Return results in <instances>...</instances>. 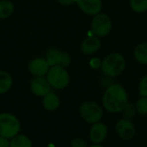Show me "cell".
I'll return each instance as SVG.
<instances>
[{"label":"cell","mask_w":147,"mask_h":147,"mask_svg":"<svg viewBox=\"0 0 147 147\" xmlns=\"http://www.w3.org/2000/svg\"><path fill=\"white\" fill-rule=\"evenodd\" d=\"M102 103L104 108L111 113L122 111L128 103V97L125 89L118 84H111L103 94Z\"/></svg>","instance_id":"cell-1"},{"label":"cell","mask_w":147,"mask_h":147,"mask_svg":"<svg viewBox=\"0 0 147 147\" xmlns=\"http://www.w3.org/2000/svg\"><path fill=\"white\" fill-rule=\"evenodd\" d=\"M126 67L125 58L118 53H114L108 55L101 65V69L105 76L115 78L122 73Z\"/></svg>","instance_id":"cell-2"},{"label":"cell","mask_w":147,"mask_h":147,"mask_svg":"<svg viewBox=\"0 0 147 147\" xmlns=\"http://www.w3.org/2000/svg\"><path fill=\"white\" fill-rule=\"evenodd\" d=\"M21 130L20 121L9 113L0 114V136L11 140Z\"/></svg>","instance_id":"cell-3"},{"label":"cell","mask_w":147,"mask_h":147,"mask_svg":"<svg viewBox=\"0 0 147 147\" xmlns=\"http://www.w3.org/2000/svg\"><path fill=\"white\" fill-rule=\"evenodd\" d=\"M47 79L49 82L51 87L61 90L65 88L70 82V77L65 67L59 65L51 66L47 74Z\"/></svg>","instance_id":"cell-4"},{"label":"cell","mask_w":147,"mask_h":147,"mask_svg":"<svg viewBox=\"0 0 147 147\" xmlns=\"http://www.w3.org/2000/svg\"><path fill=\"white\" fill-rule=\"evenodd\" d=\"M112 28V22L110 17L104 13L96 15L91 22L92 33L97 37H103L109 34Z\"/></svg>","instance_id":"cell-5"},{"label":"cell","mask_w":147,"mask_h":147,"mask_svg":"<svg viewBox=\"0 0 147 147\" xmlns=\"http://www.w3.org/2000/svg\"><path fill=\"white\" fill-rule=\"evenodd\" d=\"M82 118L90 124L98 122L102 117V110L98 104L93 102H85L80 106Z\"/></svg>","instance_id":"cell-6"},{"label":"cell","mask_w":147,"mask_h":147,"mask_svg":"<svg viewBox=\"0 0 147 147\" xmlns=\"http://www.w3.org/2000/svg\"><path fill=\"white\" fill-rule=\"evenodd\" d=\"M45 59H47L50 66L59 65L65 68L70 65L71 60L69 53L61 52L56 48H50L49 50H47Z\"/></svg>","instance_id":"cell-7"},{"label":"cell","mask_w":147,"mask_h":147,"mask_svg":"<svg viewBox=\"0 0 147 147\" xmlns=\"http://www.w3.org/2000/svg\"><path fill=\"white\" fill-rule=\"evenodd\" d=\"M32 92L37 96H44L51 90V85L44 77H34L30 83Z\"/></svg>","instance_id":"cell-8"},{"label":"cell","mask_w":147,"mask_h":147,"mask_svg":"<svg viewBox=\"0 0 147 147\" xmlns=\"http://www.w3.org/2000/svg\"><path fill=\"white\" fill-rule=\"evenodd\" d=\"M50 65L46 59L36 58L30 61L28 65V70L34 77H44L47 74Z\"/></svg>","instance_id":"cell-9"},{"label":"cell","mask_w":147,"mask_h":147,"mask_svg":"<svg viewBox=\"0 0 147 147\" xmlns=\"http://www.w3.org/2000/svg\"><path fill=\"white\" fill-rule=\"evenodd\" d=\"M116 132L118 135L125 140H130L135 135L134 126L128 119H123L117 122Z\"/></svg>","instance_id":"cell-10"},{"label":"cell","mask_w":147,"mask_h":147,"mask_svg":"<svg viewBox=\"0 0 147 147\" xmlns=\"http://www.w3.org/2000/svg\"><path fill=\"white\" fill-rule=\"evenodd\" d=\"M76 3L82 11L90 16H96L102 9L101 0H76Z\"/></svg>","instance_id":"cell-11"},{"label":"cell","mask_w":147,"mask_h":147,"mask_svg":"<svg viewBox=\"0 0 147 147\" xmlns=\"http://www.w3.org/2000/svg\"><path fill=\"white\" fill-rule=\"evenodd\" d=\"M107 133H108V129L105 124L96 122L92 126L90 129V139L95 144H100L106 139Z\"/></svg>","instance_id":"cell-12"},{"label":"cell","mask_w":147,"mask_h":147,"mask_svg":"<svg viewBox=\"0 0 147 147\" xmlns=\"http://www.w3.org/2000/svg\"><path fill=\"white\" fill-rule=\"evenodd\" d=\"M101 47V41L97 36H89L81 44V50L84 54H92Z\"/></svg>","instance_id":"cell-13"},{"label":"cell","mask_w":147,"mask_h":147,"mask_svg":"<svg viewBox=\"0 0 147 147\" xmlns=\"http://www.w3.org/2000/svg\"><path fill=\"white\" fill-rule=\"evenodd\" d=\"M42 104L46 110L54 111L59 106V98L55 93H53L50 91L48 94L43 96Z\"/></svg>","instance_id":"cell-14"},{"label":"cell","mask_w":147,"mask_h":147,"mask_svg":"<svg viewBox=\"0 0 147 147\" xmlns=\"http://www.w3.org/2000/svg\"><path fill=\"white\" fill-rule=\"evenodd\" d=\"M13 85V79L10 74L5 71H0V95L10 90Z\"/></svg>","instance_id":"cell-15"},{"label":"cell","mask_w":147,"mask_h":147,"mask_svg":"<svg viewBox=\"0 0 147 147\" xmlns=\"http://www.w3.org/2000/svg\"><path fill=\"white\" fill-rule=\"evenodd\" d=\"M9 147H33V144L26 135L17 134L9 140Z\"/></svg>","instance_id":"cell-16"},{"label":"cell","mask_w":147,"mask_h":147,"mask_svg":"<svg viewBox=\"0 0 147 147\" xmlns=\"http://www.w3.org/2000/svg\"><path fill=\"white\" fill-rule=\"evenodd\" d=\"M136 60L143 65H147V43H140L134 49Z\"/></svg>","instance_id":"cell-17"},{"label":"cell","mask_w":147,"mask_h":147,"mask_svg":"<svg viewBox=\"0 0 147 147\" xmlns=\"http://www.w3.org/2000/svg\"><path fill=\"white\" fill-rule=\"evenodd\" d=\"M14 12V4L9 0L0 1V19L10 16Z\"/></svg>","instance_id":"cell-18"},{"label":"cell","mask_w":147,"mask_h":147,"mask_svg":"<svg viewBox=\"0 0 147 147\" xmlns=\"http://www.w3.org/2000/svg\"><path fill=\"white\" fill-rule=\"evenodd\" d=\"M130 6L135 12H145L147 10V0H130Z\"/></svg>","instance_id":"cell-19"},{"label":"cell","mask_w":147,"mask_h":147,"mask_svg":"<svg viewBox=\"0 0 147 147\" xmlns=\"http://www.w3.org/2000/svg\"><path fill=\"white\" fill-rule=\"evenodd\" d=\"M136 109L137 111L141 115H146L147 114V97L142 96L137 103H136Z\"/></svg>","instance_id":"cell-20"},{"label":"cell","mask_w":147,"mask_h":147,"mask_svg":"<svg viewBox=\"0 0 147 147\" xmlns=\"http://www.w3.org/2000/svg\"><path fill=\"white\" fill-rule=\"evenodd\" d=\"M123 111V115L126 119H131L133 118L134 115H135V108L133 104H130V103H127V106L124 108V109L122 110Z\"/></svg>","instance_id":"cell-21"},{"label":"cell","mask_w":147,"mask_h":147,"mask_svg":"<svg viewBox=\"0 0 147 147\" xmlns=\"http://www.w3.org/2000/svg\"><path fill=\"white\" fill-rule=\"evenodd\" d=\"M140 94L144 97H147V75L141 79L140 83Z\"/></svg>","instance_id":"cell-22"},{"label":"cell","mask_w":147,"mask_h":147,"mask_svg":"<svg viewBox=\"0 0 147 147\" xmlns=\"http://www.w3.org/2000/svg\"><path fill=\"white\" fill-rule=\"evenodd\" d=\"M71 147H88L86 142L82 139H75L71 141Z\"/></svg>","instance_id":"cell-23"},{"label":"cell","mask_w":147,"mask_h":147,"mask_svg":"<svg viewBox=\"0 0 147 147\" xmlns=\"http://www.w3.org/2000/svg\"><path fill=\"white\" fill-rule=\"evenodd\" d=\"M90 66H91L93 69H98L99 67H101L102 61H101L100 59H98V58H93V59H90Z\"/></svg>","instance_id":"cell-24"},{"label":"cell","mask_w":147,"mask_h":147,"mask_svg":"<svg viewBox=\"0 0 147 147\" xmlns=\"http://www.w3.org/2000/svg\"><path fill=\"white\" fill-rule=\"evenodd\" d=\"M0 147H9V140L4 137L0 136Z\"/></svg>","instance_id":"cell-25"},{"label":"cell","mask_w":147,"mask_h":147,"mask_svg":"<svg viewBox=\"0 0 147 147\" xmlns=\"http://www.w3.org/2000/svg\"><path fill=\"white\" fill-rule=\"evenodd\" d=\"M58 2L62 5L67 6V5H71V3H75L76 0H58Z\"/></svg>","instance_id":"cell-26"},{"label":"cell","mask_w":147,"mask_h":147,"mask_svg":"<svg viewBox=\"0 0 147 147\" xmlns=\"http://www.w3.org/2000/svg\"><path fill=\"white\" fill-rule=\"evenodd\" d=\"M90 147H103V146H100L99 144H96V145H94V146H90Z\"/></svg>","instance_id":"cell-27"}]
</instances>
